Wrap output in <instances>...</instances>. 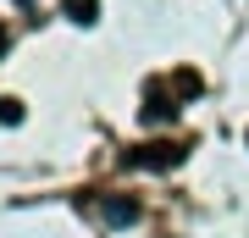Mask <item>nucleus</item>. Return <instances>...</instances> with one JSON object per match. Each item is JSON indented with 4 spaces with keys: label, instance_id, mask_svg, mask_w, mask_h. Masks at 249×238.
<instances>
[{
    "label": "nucleus",
    "instance_id": "7ed1b4c3",
    "mask_svg": "<svg viewBox=\"0 0 249 238\" xmlns=\"http://www.w3.org/2000/svg\"><path fill=\"white\" fill-rule=\"evenodd\" d=\"M67 17L72 22H94L100 17V0H67Z\"/></svg>",
    "mask_w": 249,
    "mask_h": 238
},
{
    "label": "nucleus",
    "instance_id": "423d86ee",
    "mask_svg": "<svg viewBox=\"0 0 249 238\" xmlns=\"http://www.w3.org/2000/svg\"><path fill=\"white\" fill-rule=\"evenodd\" d=\"M6 44H11V34H6V28H0V50H6Z\"/></svg>",
    "mask_w": 249,
    "mask_h": 238
},
{
    "label": "nucleus",
    "instance_id": "20e7f679",
    "mask_svg": "<svg viewBox=\"0 0 249 238\" xmlns=\"http://www.w3.org/2000/svg\"><path fill=\"white\" fill-rule=\"evenodd\" d=\"M0 122H6V128H17V122H22V100H11V94L0 100Z\"/></svg>",
    "mask_w": 249,
    "mask_h": 238
},
{
    "label": "nucleus",
    "instance_id": "39448f33",
    "mask_svg": "<svg viewBox=\"0 0 249 238\" xmlns=\"http://www.w3.org/2000/svg\"><path fill=\"white\" fill-rule=\"evenodd\" d=\"M178 94H199V72H178Z\"/></svg>",
    "mask_w": 249,
    "mask_h": 238
},
{
    "label": "nucleus",
    "instance_id": "f257e3e1",
    "mask_svg": "<svg viewBox=\"0 0 249 238\" xmlns=\"http://www.w3.org/2000/svg\"><path fill=\"white\" fill-rule=\"evenodd\" d=\"M178 161H183V150H178V144H139V150H127V166H150V172L178 166Z\"/></svg>",
    "mask_w": 249,
    "mask_h": 238
},
{
    "label": "nucleus",
    "instance_id": "f03ea898",
    "mask_svg": "<svg viewBox=\"0 0 249 238\" xmlns=\"http://www.w3.org/2000/svg\"><path fill=\"white\" fill-rule=\"evenodd\" d=\"M94 205H100L106 221H133L139 216V200H127V194H106V200H94Z\"/></svg>",
    "mask_w": 249,
    "mask_h": 238
}]
</instances>
